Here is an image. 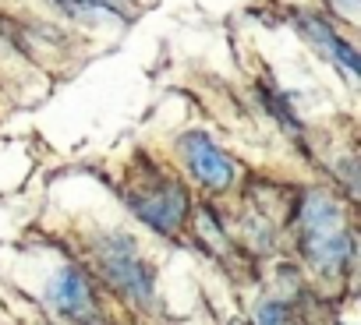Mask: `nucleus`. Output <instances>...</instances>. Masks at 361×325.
I'll list each match as a JSON object with an SVG mask.
<instances>
[{"label": "nucleus", "instance_id": "obj_1", "mask_svg": "<svg viewBox=\"0 0 361 325\" xmlns=\"http://www.w3.org/2000/svg\"><path fill=\"white\" fill-rule=\"evenodd\" d=\"M301 251L322 276H340L350 262V234L343 212L322 191H312L301 205Z\"/></svg>", "mask_w": 361, "mask_h": 325}, {"label": "nucleus", "instance_id": "obj_8", "mask_svg": "<svg viewBox=\"0 0 361 325\" xmlns=\"http://www.w3.org/2000/svg\"><path fill=\"white\" fill-rule=\"evenodd\" d=\"M259 325H290V318L280 304H262L259 307Z\"/></svg>", "mask_w": 361, "mask_h": 325}, {"label": "nucleus", "instance_id": "obj_3", "mask_svg": "<svg viewBox=\"0 0 361 325\" xmlns=\"http://www.w3.org/2000/svg\"><path fill=\"white\" fill-rule=\"evenodd\" d=\"M128 205L135 209V216L142 223H149L152 230L159 234H173L180 227L188 212V202H185V191L170 181H149V184H138L131 195H128Z\"/></svg>", "mask_w": 361, "mask_h": 325}, {"label": "nucleus", "instance_id": "obj_2", "mask_svg": "<svg viewBox=\"0 0 361 325\" xmlns=\"http://www.w3.org/2000/svg\"><path fill=\"white\" fill-rule=\"evenodd\" d=\"M99 269L103 276L124 290L128 297L135 300H149L152 297V272L145 269V262L138 258V248L131 237L124 234H110L103 244H99Z\"/></svg>", "mask_w": 361, "mask_h": 325}, {"label": "nucleus", "instance_id": "obj_6", "mask_svg": "<svg viewBox=\"0 0 361 325\" xmlns=\"http://www.w3.org/2000/svg\"><path fill=\"white\" fill-rule=\"evenodd\" d=\"M301 36H308V39L315 43V50H319L326 60H333V64L347 75V82H357V50H354L347 39H340L326 22H319V18H301Z\"/></svg>", "mask_w": 361, "mask_h": 325}, {"label": "nucleus", "instance_id": "obj_5", "mask_svg": "<svg viewBox=\"0 0 361 325\" xmlns=\"http://www.w3.org/2000/svg\"><path fill=\"white\" fill-rule=\"evenodd\" d=\"M47 297L68 318H92V293H89V283H85V276L78 269H61L50 279Z\"/></svg>", "mask_w": 361, "mask_h": 325}, {"label": "nucleus", "instance_id": "obj_4", "mask_svg": "<svg viewBox=\"0 0 361 325\" xmlns=\"http://www.w3.org/2000/svg\"><path fill=\"white\" fill-rule=\"evenodd\" d=\"M180 152H185V162L188 170L195 174L199 184H206L209 191H224L231 181H234V162L231 155L202 131H192L180 138Z\"/></svg>", "mask_w": 361, "mask_h": 325}, {"label": "nucleus", "instance_id": "obj_7", "mask_svg": "<svg viewBox=\"0 0 361 325\" xmlns=\"http://www.w3.org/2000/svg\"><path fill=\"white\" fill-rule=\"evenodd\" d=\"M57 4L78 18H92V15H117L121 18V15H128L124 0H57Z\"/></svg>", "mask_w": 361, "mask_h": 325}]
</instances>
